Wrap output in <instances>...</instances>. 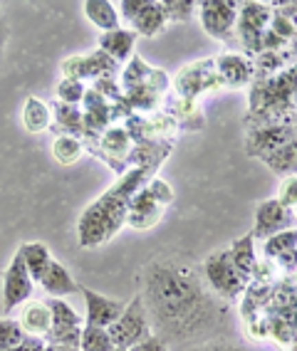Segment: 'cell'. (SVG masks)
<instances>
[{
    "mask_svg": "<svg viewBox=\"0 0 297 351\" xmlns=\"http://www.w3.org/2000/svg\"><path fill=\"white\" fill-rule=\"evenodd\" d=\"M18 324L23 326V332H25L27 337H40V339L47 337L52 326V314H50V307H47V302L27 300L25 304L20 307Z\"/></svg>",
    "mask_w": 297,
    "mask_h": 351,
    "instance_id": "cell-11",
    "label": "cell"
},
{
    "mask_svg": "<svg viewBox=\"0 0 297 351\" xmlns=\"http://www.w3.org/2000/svg\"><path fill=\"white\" fill-rule=\"evenodd\" d=\"M112 351H127V349H112Z\"/></svg>",
    "mask_w": 297,
    "mask_h": 351,
    "instance_id": "cell-40",
    "label": "cell"
},
{
    "mask_svg": "<svg viewBox=\"0 0 297 351\" xmlns=\"http://www.w3.org/2000/svg\"><path fill=\"white\" fill-rule=\"evenodd\" d=\"M198 15H201L203 30L211 38L228 40L233 25L238 23V5L226 0H206V3H198Z\"/></svg>",
    "mask_w": 297,
    "mask_h": 351,
    "instance_id": "cell-7",
    "label": "cell"
},
{
    "mask_svg": "<svg viewBox=\"0 0 297 351\" xmlns=\"http://www.w3.org/2000/svg\"><path fill=\"white\" fill-rule=\"evenodd\" d=\"M52 314V326L50 329H72V326H82V314L77 312L72 304L64 300H50L47 302Z\"/></svg>",
    "mask_w": 297,
    "mask_h": 351,
    "instance_id": "cell-22",
    "label": "cell"
},
{
    "mask_svg": "<svg viewBox=\"0 0 297 351\" xmlns=\"http://www.w3.org/2000/svg\"><path fill=\"white\" fill-rule=\"evenodd\" d=\"M52 109H55V119L57 124L62 126V129H70V134L75 136L77 132H82V112L77 107H70V104H62V101H55L52 104Z\"/></svg>",
    "mask_w": 297,
    "mask_h": 351,
    "instance_id": "cell-28",
    "label": "cell"
},
{
    "mask_svg": "<svg viewBox=\"0 0 297 351\" xmlns=\"http://www.w3.org/2000/svg\"><path fill=\"white\" fill-rule=\"evenodd\" d=\"M27 334L13 317H0V351H10L25 339Z\"/></svg>",
    "mask_w": 297,
    "mask_h": 351,
    "instance_id": "cell-27",
    "label": "cell"
},
{
    "mask_svg": "<svg viewBox=\"0 0 297 351\" xmlns=\"http://www.w3.org/2000/svg\"><path fill=\"white\" fill-rule=\"evenodd\" d=\"M107 332L117 349H132L134 344H139V341L152 337V322H149L141 295H136L132 302H127L121 317L109 326Z\"/></svg>",
    "mask_w": 297,
    "mask_h": 351,
    "instance_id": "cell-4",
    "label": "cell"
},
{
    "mask_svg": "<svg viewBox=\"0 0 297 351\" xmlns=\"http://www.w3.org/2000/svg\"><path fill=\"white\" fill-rule=\"evenodd\" d=\"M87 89H84V82L80 80H70V77H62V82L57 84V99L62 104H70V107H77L82 104Z\"/></svg>",
    "mask_w": 297,
    "mask_h": 351,
    "instance_id": "cell-29",
    "label": "cell"
},
{
    "mask_svg": "<svg viewBox=\"0 0 297 351\" xmlns=\"http://www.w3.org/2000/svg\"><path fill=\"white\" fill-rule=\"evenodd\" d=\"M117 349L109 337L107 329H99V326H82V339H80V351H112Z\"/></svg>",
    "mask_w": 297,
    "mask_h": 351,
    "instance_id": "cell-25",
    "label": "cell"
},
{
    "mask_svg": "<svg viewBox=\"0 0 297 351\" xmlns=\"http://www.w3.org/2000/svg\"><path fill=\"white\" fill-rule=\"evenodd\" d=\"M164 25H166L164 5L156 3V0H149V5L132 20V30L136 32V38H139V35L154 38V35H158V32L164 30Z\"/></svg>",
    "mask_w": 297,
    "mask_h": 351,
    "instance_id": "cell-15",
    "label": "cell"
},
{
    "mask_svg": "<svg viewBox=\"0 0 297 351\" xmlns=\"http://www.w3.org/2000/svg\"><path fill=\"white\" fill-rule=\"evenodd\" d=\"M164 215V208L158 206L152 198V193L146 191V186L141 191H136V195L129 203V213H127V226L134 230H149L161 220Z\"/></svg>",
    "mask_w": 297,
    "mask_h": 351,
    "instance_id": "cell-10",
    "label": "cell"
},
{
    "mask_svg": "<svg viewBox=\"0 0 297 351\" xmlns=\"http://www.w3.org/2000/svg\"><path fill=\"white\" fill-rule=\"evenodd\" d=\"M82 154H84L82 141L77 136H72V134H60L52 141V156H55V161L60 166H72V163H77L82 158Z\"/></svg>",
    "mask_w": 297,
    "mask_h": 351,
    "instance_id": "cell-21",
    "label": "cell"
},
{
    "mask_svg": "<svg viewBox=\"0 0 297 351\" xmlns=\"http://www.w3.org/2000/svg\"><path fill=\"white\" fill-rule=\"evenodd\" d=\"M45 351H80V349H72V346H60V344H47V341H45Z\"/></svg>",
    "mask_w": 297,
    "mask_h": 351,
    "instance_id": "cell-38",
    "label": "cell"
},
{
    "mask_svg": "<svg viewBox=\"0 0 297 351\" xmlns=\"http://www.w3.org/2000/svg\"><path fill=\"white\" fill-rule=\"evenodd\" d=\"M3 43H5V27L0 25V50H3Z\"/></svg>",
    "mask_w": 297,
    "mask_h": 351,
    "instance_id": "cell-39",
    "label": "cell"
},
{
    "mask_svg": "<svg viewBox=\"0 0 297 351\" xmlns=\"http://www.w3.org/2000/svg\"><path fill=\"white\" fill-rule=\"evenodd\" d=\"M127 351H171V349L164 339L152 334L149 339H144V341H139V344H134L132 349H127Z\"/></svg>",
    "mask_w": 297,
    "mask_h": 351,
    "instance_id": "cell-35",
    "label": "cell"
},
{
    "mask_svg": "<svg viewBox=\"0 0 297 351\" xmlns=\"http://www.w3.org/2000/svg\"><path fill=\"white\" fill-rule=\"evenodd\" d=\"M270 20V10L260 3H248L243 5V13H238V30L243 38H248V32L258 38L260 32L265 30V23Z\"/></svg>",
    "mask_w": 297,
    "mask_h": 351,
    "instance_id": "cell-19",
    "label": "cell"
},
{
    "mask_svg": "<svg viewBox=\"0 0 297 351\" xmlns=\"http://www.w3.org/2000/svg\"><path fill=\"white\" fill-rule=\"evenodd\" d=\"M50 121H52L50 107L40 97H27L25 104H23V126H25V132L43 134L50 129Z\"/></svg>",
    "mask_w": 297,
    "mask_h": 351,
    "instance_id": "cell-16",
    "label": "cell"
},
{
    "mask_svg": "<svg viewBox=\"0 0 297 351\" xmlns=\"http://www.w3.org/2000/svg\"><path fill=\"white\" fill-rule=\"evenodd\" d=\"M156 166L158 163H144L139 169L129 171L127 176H121L107 193L99 195L80 215V220H77V238H80L82 247H99L107 240H112L121 230V226H127L129 203L136 195V191H141L154 178Z\"/></svg>",
    "mask_w": 297,
    "mask_h": 351,
    "instance_id": "cell-2",
    "label": "cell"
},
{
    "mask_svg": "<svg viewBox=\"0 0 297 351\" xmlns=\"http://www.w3.org/2000/svg\"><path fill=\"white\" fill-rule=\"evenodd\" d=\"M38 285L50 295V300H62V297L72 295V292H80V285L72 280L70 270L62 263H57V260H52L50 270L45 272Z\"/></svg>",
    "mask_w": 297,
    "mask_h": 351,
    "instance_id": "cell-12",
    "label": "cell"
},
{
    "mask_svg": "<svg viewBox=\"0 0 297 351\" xmlns=\"http://www.w3.org/2000/svg\"><path fill=\"white\" fill-rule=\"evenodd\" d=\"M218 75L230 87H241V84L248 82V77H250V64L238 55H223L218 57Z\"/></svg>",
    "mask_w": 297,
    "mask_h": 351,
    "instance_id": "cell-20",
    "label": "cell"
},
{
    "mask_svg": "<svg viewBox=\"0 0 297 351\" xmlns=\"http://www.w3.org/2000/svg\"><path fill=\"white\" fill-rule=\"evenodd\" d=\"M80 292H82L84 307H87L84 319H87L89 326L109 329V326L121 317L124 307H127V302L112 300V297L99 295V292H95V289H89V287H80Z\"/></svg>",
    "mask_w": 297,
    "mask_h": 351,
    "instance_id": "cell-8",
    "label": "cell"
},
{
    "mask_svg": "<svg viewBox=\"0 0 297 351\" xmlns=\"http://www.w3.org/2000/svg\"><path fill=\"white\" fill-rule=\"evenodd\" d=\"M278 201L283 203L285 208H297V173L285 176L283 183H280V191H278Z\"/></svg>",
    "mask_w": 297,
    "mask_h": 351,
    "instance_id": "cell-32",
    "label": "cell"
},
{
    "mask_svg": "<svg viewBox=\"0 0 297 351\" xmlns=\"http://www.w3.org/2000/svg\"><path fill=\"white\" fill-rule=\"evenodd\" d=\"M146 191L152 193V198L161 208H166V206H171V203H174V189H171L164 178H158V176H154L152 181L146 183Z\"/></svg>",
    "mask_w": 297,
    "mask_h": 351,
    "instance_id": "cell-31",
    "label": "cell"
},
{
    "mask_svg": "<svg viewBox=\"0 0 297 351\" xmlns=\"http://www.w3.org/2000/svg\"><path fill=\"white\" fill-rule=\"evenodd\" d=\"M134 43H136V32L117 27L112 32H102L99 35V50L109 55L114 62H124L134 52Z\"/></svg>",
    "mask_w": 297,
    "mask_h": 351,
    "instance_id": "cell-13",
    "label": "cell"
},
{
    "mask_svg": "<svg viewBox=\"0 0 297 351\" xmlns=\"http://www.w3.org/2000/svg\"><path fill=\"white\" fill-rule=\"evenodd\" d=\"M32 292H35V282L23 263V255L15 252L3 272V309L10 314V309L23 307L27 300H32Z\"/></svg>",
    "mask_w": 297,
    "mask_h": 351,
    "instance_id": "cell-6",
    "label": "cell"
},
{
    "mask_svg": "<svg viewBox=\"0 0 297 351\" xmlns=\"http://www.w3.org/2000/svg\"><path fill=\"white\" fill-rule=\"evenodd\" d=\"M10 351H45V339L40 337H25L15 349Z\"/></svg>",
    "mask_w": 297,
    "mask_h": 351,
    "instance_id": "cell-36",
    "label": "cell"
},
{
    "mask_svg": "<svg viewBox=\"0 0 297 351\" xmlns=\"http://www.w3.org/2000/svg\"><path fill=\"white\" fill-rule=\"evenodd\" d=\"M84 15H87L89 23H95L99 30L112 32L119 27V13H117V5L109 3V0H87L84 3Z\"/></svg>",
    "mask_w": 297,
    "mask_h": 351,
    "instance_id": "cell-18",
    "label": "cell"
},
{
    "mask_svg": "<svg viewBox=\"0 0 297 351\" xmlns=\"http://www.w3.org/2000/svg\"><path fill=\"white\" fill-rule=\"evenodd\" d=\"M146 314L166 344L203 339L226 322V302L211 292L203 272L181 255H158L144 267Z\"/></svg>",
    "mask_w": 297,
    "mask_h": 351,
    "instance_id": "cell-1",
    "label": "cell"
},
{
    "mask_svg": "<svg viewBox=\"0 0 297 351\" xmlns=\"http://www.w3.org/2000/svg\"><path fill=\"white\" fill-rule=\"evenodd\" d=\"M203 280L211 287L215 297L221 302H235L238 297L246 292L248 280L238 272V267L233 265L230 250H215L213 255L203 263Z\"/></svg>",
    "mask_w": 297,
    "mask_h": 351,
    "instance_id": "cell-3",
    "label": "cell"
},
{
    "mask_svg": "<svg viewBox=\"0 0 297 351\" xmlns=\"http://www.w3.org/2000/svg\"><path fill=\"white\" fill-rule=\"evenodd\" d=\"M102 144H104V149H107L109 154H127V149H129L127 132H121V129H109Z\"/></svg>",
    "mask_w": 297,
    "mask_h": 351,
    "instance_id": "cell-33",
    "label": "cell"
},
{
    "mask_svg": "<svg viewBox=\"0 0 297 351\" xmlns=\"http://www.w3.org/2000/svg\"><path fill=\"white\" fill-rule=\"evenodd\" d=\"M265 163H270V166L278 171V173H285V171H295L297 169V141H290V144H285L283 149L268 154Z\"/></svg>",
    "mask_w": 297,
    "mask_h": 351,
    "instance_id": "cell-26",
    "label": "cell"
},
{
    "mask_svg": "<svg viewBox=\"0 0 297 351\" xmlns=\"http://www.w3.org/2000/svg\"><path fill=\"white\" fill-rule=\"evenodd\" d=\"M297 228V215L292 208H285L278 198L260 201L255 208V223H253V240H268L272 235Z\"/></svg>",
    "mask_w": 297,
    "mask_h": 351,
    "instance_id": "cell-5",
    "label": "cell"
},
{
    "mask_svg": "<svg viewBox=\"0 0 297 351\" xmlns=\"http://www.w3.org/2000/svg\"><path fill=\"white\" fill-rule=\"evenodd\" d=\"M290 141V134H285V129H265V132H258L253 138H250V154H260V151H272L283 149L285 144Z\"/></svg>",
    "mask_w": 297,
    "mask_h": 351,
    "instance_id": "cell-24",
    "label": "cell"
},
{
    "mask_svg": "<svg viewBox=\"0 0 297 351\" xmlns=\"http://www.w3.org/2000/svg\"><path fill=\"white\" fill-rule=\"evenodd\" d=\"M292 250H297V228L278 232V235L268 238L265 247H263V252H265V257L270 260V263H275L278 257L287 255V252H292Z\"/></svg>",
    "mask_w": 297,
    "mask_h": 351,
    "instance_id": "cell-23",
    "label": "cell"
},
{
    "mask_svg": "<svg viewBox=\"0 0 297 351\" xmlns=\"http://www.w3.org/2000/svg\"><path fill=\"white\" fill-rule=\"evenodd\" d=\"M228 250H230V257H233V265L238 267V272H241L246 280H250V277L255 275V270H258L253 235H243V238H238Z\"/></svg>",
    "mask_w": 297,
    "mask_h": 351,
    "instance_id": "cell-17",
    "label": "cell"
},
{
    "mask_svg": "<svg viewBox=\"0 0 297 351\" xmlns=\"http://www.w3.org/2000/svg\"><path fill=\"white\" fill-rule=\"evenodd\" d=\"M117 67L112 57L104 55L102 50L92 52V55H80V57H70L62 62V75L70 77V80H102L107 77L112 69Z\"/></svg>",
    "mask_w": 297,
    "mask_h": 351,
    "instance_id": "cell-9",
    "label": "cell"
},
{
    "mask_svg": "<svg viewBox=\"0 0 297 351\" xmlns=\"http://www.w3.org/2000/svg\"><path fill=\"white\" fill-rule=\"evenodd\" d=\"M18 252L23 255V263H25L27 272H30L32 282L38 285L45 272L50 270L52 260H55V257L50 255V247L45 243H23L18 247Z\"/></svg>",
    "mask_w": 297,
    "mask_h": 351,
    "instance_id": "cell-14",
    "label": "cell"
},
{
    "mask_svg": "<svg viewBox=\"0 0 297 351\" xmlns=\"http://www.w3.org/2000/svg\"><path fill=\"white\" fill-rule=\"evenodd\" d=\"M166 13V23H186L193 15V8L196 3L191 0H169V3H161Z\"/></svg>",
    "mask_w": 297,
    "mask_h": 351,
    "instance_id": "cell-30",
    "label": "cell"
},
{
    "mask_svg": "<svg viewBox=\"0 0 297 351\" xmlns=\"http://www.w3.org/2000/svg\"><path fill=\"white\" fill-rule=\"evenodd\" d=\"M295 215H297V208H295Z\"/></svg>",
    "mask_w": 297,
    "mask_h": 351,
    "instance_id": "cell-41",
    "label": "cell"
},
{
    "mask_svg": "<svg viewBox=\"0 0 297 351\" xmlns=\"http://www.w3.org/2000/svg\"><path fill=\"white\" fill-rule=\"evenodd\" d=\"M193 351H248V349H243L238 344H228V341H209V344L198 346Z\"/></svg>",
    "mask_w": 297,
    "mask_h": 351,
    "instance_id": "cell-37",
    "label": "cell"
},
{
    "mask_svg": "<svg viewBox=\"0 0 297 351\" xmlns=\"http://www.w3.org/2000/svg\"><path fill=\"white\" fill-rule=\"evenodd\" d=\"M149 5V0H121L117 10H119V20H127L129 25H132V20Z\"/></svg>",
    "mask_w": 297,
    "mask_h": 351,
    "instance_id": "cell-34",
    "label": "cell"
}]
</instances>
